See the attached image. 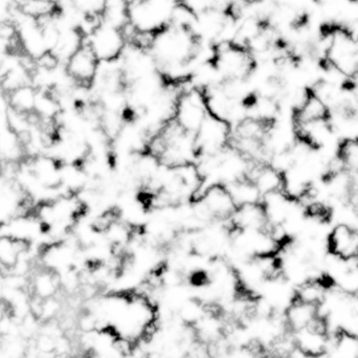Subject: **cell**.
Masks as SVG:
<instances>
[{"mask_svg":"<svg viewBox=\"0 0 358 358\" xmlns=\"http://www.w3.org/2000/svg\"><path fill=\"white\" fill-rule=\"evenodd\" d=\"M195 45V37L189 31L169 25L155 34L150 52L161 67L189 60Z\"/></svg>","mask_w":358,"mask_h":358,"instance_id":"1","label":"cell"},{"mask_svg":"<svg viewBox=\"0 0 358 358\" xmlns=\"http://www.w3.org/2000/svg\"><path fill=\"white\" fill-rule=\"evenodd\" d=\"M208 115L206 96L202 90L192 87L180 92L176 102L173 121L181 129L195 134Z\"/></svg>","mask_w":358,"mask_h":358,"instance_id":"2","label":"cell"},{"mask_svg":"<svg viewBox=\"0 0 358 358\" xmlns=\"http://www.w3.org/2000/svg\"><path fill=\"white\" fill-rule=\"evenodd\" d=\"M216 48L214 64L224 81L246 79L250 76L254 69L255 61L248 50L229 43L219 44Z\"/></svg>","mask_w":358,"mask_h":358,"instance_id":"3","label":"cell"},{"mask_svg":"<svg viewBox=\"0 0 358 358\" xmlns=\"http://www.w3.org/2000/svg\"><path fill=\"white\" fill-rule=\"evenodd\" d=\"M194 138L198 155H217L231 146V125L208 115Z\"/></svg>","mask_w":358,"mask_h":358,"instance_id":"4","label":"cell"},{"mask_svg":"<svg viewBox=\"0 0 358 358\" xmlns=\"http://www.w3.org/2000/svg\"><path fill=\"white\" fill-rule=\"evenodd\" d=\"M84 43L92 48L99 61H110L121 57L127 42L121 29L102 23L90 37L84 38Z\"/></svg>","mask_w":358,"mask_h":358,"instance_id":"5","label":"cell"},{"mask_svg":"<svg viewBox=\"0 0 358 358\" xmlns=\"http://www.w3.org/2000/svg\"><path fill=\"white\" fill-rule=\"evenodd\" d=\"M194 200L199 202L212 221L231 219L237 208L229 189L221 185H208Z\"/></svg>","mask_w":358,"mask_h":358,"instance_id":"6","label":"cell"},{"mask_svg":"<svg viewBox=\"0 0 358 358\" xmlns=\"http://www.w3.org/2000/svg\"><path fill=\"white\" fill-rule=\"evenodd\" d=\"M79 250L78 243H71L67 240L45 244L40 254L42 267L57 273L77 268Z\"/></svg>","mask_w":358,"mask_h":358,"instance_id":"7","label":"cell"},{"mask_svg":"<svg viewBox=\"0 0 358 358\" xmlns=\"http://www.w3.org/2000/svg\"><path fill=\"white\" fill-rule=\"evenodd\" d=\"M296 332L294 344L296 349L315 358L323 357L327 353L329 348V338L327 326L323 319L319 317L313 325Z\"/></svg>","mask_w":358,"mask_h":358,"instance_id":"8","label":"cell"},{"mask_svg":"<svg viewBox=\"0 0 358 358\" xmlns=\"http://www.w3.org/2000/svg\"><path fill=\"white\" fill-rule=\"evenodd\" d=\"M98 65V58L92 48L83 43L81 48L65 63V69L69 77L78 85L92 86Z\"/></svg>","mask_w":358,"mask_h":358,"instance_id":"9","label":"cell"},{"mask_svg":"<svg viewBox=\"0 0 358 358\" xmlns=\"http://www.w3.org/2000/svg\"><path fill=\"white\" fill-rule=\"evenodd\" d=\"M45 229L43 225L34 212L17 215L6 224L0 227V235L8 236L13 239L29 244L41 237Z\"/></svg>","mask_w":358,"mask_h":358,"instance_id":"10","label":"cell"},{"mask_svg":"<svg viewBox=\"0 0 358 358\" xmlns=\"http://www.w3.org/2000/svg\"><path fill=\"white\" fill-rule=\"evenodd\" d=\"M35 180L46 189H61V163L48 155L29 157L24 163Z\"/></svg>","mask_w":358,"mask_h":358,"instance_id":"11","label":"cell"},{"mask_svg":"<svg viewBox=\"0 0 358 358\" xmlns=\"http://www.w3.org/2000/svg\"><path fill=\"white\" fill-rule=\"evenodd\" d=\"M329 248L334 256L345 261L358 258V231L347 224H341L332 231Z\"/></svg>","mask_w":358,"mask_h":358,"instance_id":"12","label":"cell"},{"mask_svg":"<svg viewBox=\"0 0 358 358\" xmlns=\"http://www.w3.org/2000/svg\"><path fill=\"white\" fill-rule=\"evenodd\" d=\"M229 221L233 229H265L269 227L262 203L238 206Z\"/></svg>","mask_w":358,"mask_h":358,"instance_id":"13","label":"cell"},{"mask_svg":"<svg viewBox=\"0 0 358 358\" xmlns=\"http://www.w3.org/2000/svg\"><path fill=\"white\" fill-rule=\"evenodd\" d=\"M248 178L256 185L262 196L283 191V173L271 166L255 163Z\"/></svg>","mask_w":358,"mask_h":358,"instance_id":"14","label":"cell"},{"mask_svg":"<svg viewBox=\"0 0 358 358\" xmlns=\"http://www.w3.org/2000/svg\"><path fill=\"white\" fill-rule=\"evenodd\" d=\"M319 317L317 306L300 302L298 300H294L292 304L286 309V323H287L288 327L292 328L294 331L309 327Z\"/></svg>","mask_w":358,"mask_h":358,"instance_id":"15","label":"cell"},{"mask_svg":"<svg viewBox=\"0 0 358 358\" xmlns=\"http://www.w3.org/2000/svg\"><path fill=\"white\" fill-rule=\"evenodd\" d=\"M25 157L20 136L8 126L0 128V162L18 163Z\"/></svg>","mask_w":358,"mask_h":358,"instance_id":"16","label":"cell"},{"mask_svg":"<svg viewBox=\"0 0 358 358\" xmlns=\"http://www.w3.org/2000/svg\"><path fill=\"white\" fill-rule=\"evenodd\" d=\"M60 289V279L58 273L44 267L34 273L31 281L33 296L45 300V299L56 296Z\"/></svg>","mask_w":358,"mask_h":358,"instance_id":"17","label":"cell"},{"mask_svg":"<svg viewBox=\"0 0 358 358\" xmlns=\"http://www.w3.org/2000/svg\"><path fill=\"white\" fill-rule=\"evenodd\" d=\"M29 246L31 244L0 235V271H12Z\"/></svg>","mask_w":358,"mask_h":358,"instance_id":"18","label":"cell"},{"mask_svg":"<svg viewBox=\"0 0 358 358\" xmlns=\"http://www.w3.org/2000/svg\"><path fill=\"white\" fill-rule=\"evenodd\" d=\"M227 189H229L237 208L262 202V194L250 179L244 178L236 181L227 185Z\"/></svg>","mask_w":358,"mask_h":358,"instance_id":"19","label":"cell"},{"mask_svg":"<svg viewBox=\"0 0 358 358\" xmlns=\"http://www.w3.org/2000/svg\"><path fill=\"white\" fill-rule=\"evenodd\" d=\"M83 43L84 37L79 29H63L60 31L58 43L52 54H54L60 62L66 63L69 59L81 48Z\"/></svg>","mask_w":358,"mask_h":358,"instance_id":"20","label":"cell"},{"mask_svg":"<svg viewBox=\"0 0 358 358\" xmlns=\"http://www.w3.org/2000/svg\"><path fill=\"white\" fill-rule=\"evenodd\" d=\"M326 119H328L327 105L313 92H309L304 102L296 109V123H308Z\"/></svg>","mask_w":358,"mask_h":358,"instance_id":"21","label":"cell"},{"mask_svg":"<svg viewBox=\"0 0 358 358\" xmlns=\"http://www.w3.org/2000/svg\"><path fill=\"white\" fill-rule=\"evenodd\" d=\"M38 90L31 84L21 86L8 94V107L24 115H31L35 109Z\"/></svg>","mask_w":358,"mask_h":358,"instance_id":"22","label":"cell"},{"mask_svg":"<svg viewBox=\"0 0 358 358\" xmlns=\"http://www.w3.org/2000/svg\"><path fill=\"white\" fill-rule=\"evenodd\" d=\"M17 8L22 14L38 21L58 12L56 2L48 0H17Z\"/></svg>","mask_w":358,"mask_h":358,"instance_id":"23","label":"cell"},{"mask_svg":"<svg viewBox=\"0 0 358 358\" xmlns=\"http://www.w3.org/2000/svg\"><path fill=\"white\" fill-rule=\"evenodd\" d=\"M208 313V306L198 299H189L183 303L176 313H178L179 322L187 327H193Z\"/></svg>","mask_w":358,"mask_h":358,"instance_id":"24","label":"cell"},{"mask_svg":"<svg viewBox=\"0 0 358 358\" xmlns=\"http://www.w3.org/2000/svg\"><path fill=\"white\" fill-rule=\"evenodd\" d=\"M326 298V286L321 281H307L301 284L298 292L296 294V300L307 304L319 306L324 299Z\"/></svg>","mask_w":358,"mask_h":358,"instance_id":"25","label":"cell"},{"mask_svg":"<svg viewBox=\"0 0 358 358\" xmlns=\"http://www.w3.org/2000/svg\"><path fill=\"white\" fill-rule=\"evenodd\" d=\"M336 280L344 294H358V268L346 266Z\"/></svg>","mask_w":358,"mask_h":358,"instance_id":"26","label":"cell"},{"mask_svg":"<svg viewBox=\"0 0 358 358\" xmlns=\"http://www.w3.org/2000/svg\"><path fill=\"white\" fill-rule=\"evenodd\" d=\"M61 310H62V304L56 296L42 300L39 320L43 323L52 321L60 315Z\"/></svg>","mask_w":358,"mask_h":358,"instance_id":"27","label":"cell"},{"mask_svg":"<svg viewBox=\"0 0 358 358\" xmlns=\"http://www.w3.org/2000/svg\"><path fill=\"white\" fill-rule=\"evenodd\" d=\"M220 358H258V352L255 351V345L246 348H231Z\"/></svg>","mask_w":358,"mask_h":358,"instance_id":"28","label":"cell"},{"mask_svg":"<svg viewBox=\"0 0 358 358\" xmlns=\"http://www.w3.org/2000/svg\"><path fill=\"white\" fill-rule=\"evenodd\" d=\"M17 8V0H0L1 10L13 12Z\"/></svg>","mask_w":358,"mask_h":358,"instance_id":"29","label":"cell"},{"mask_svg":"<svg viewBox=\"0 0 358 358\" xmlns=\"http://www.w3.org/2000/svg\"><path fill=\"white\" fill-rule=\"evenodd\" d=\"M286 358H315L309 357V355H305V353H303L302 351L299 350V349H296V350L292 351V353H290L289 355H288Z\"/></svg>","mask_w":358,"mask_h":358,"instance_id":"30","label":"cell"},{"mask_svg":"<svg viewBox=\"0 0 358 358\" xmlns=\"http://www.w3.org/2000/svg\"><path fill=\"white\" fill-rule=\"evenodd\" d=\"M48 1L56 2V3H57V2L59 1V0H48Z\"/></svg>","mask_w":358,"mask_h":358,"instance_id":"31","label":"cell"}]
</instances>
